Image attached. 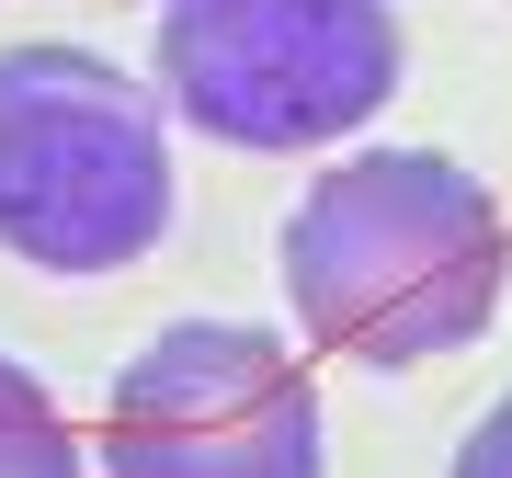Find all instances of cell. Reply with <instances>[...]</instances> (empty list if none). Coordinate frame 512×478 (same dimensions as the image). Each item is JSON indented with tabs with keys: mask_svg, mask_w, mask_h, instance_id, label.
I'll use <instances>...</instances> for the list:
<instances>
[{
	"mask_svg": "<svg viewBox=\"0 0 512 478\" xmlns=\"http://www.w3.org/2000/svg\"><path fill=\"white\" fill-rule=\"evenodd\" d=\"M148 12H160V0H148Z\"/></svg>",
	"mask_w": 512,
	"mask_h": 478,
	"instance_id": "obj_7",
	"label": "cell"
},
{
	"mask_svg": "<svg viewBox=\"0 0 512 478\" xmlns=\"http://www.w3.org/2000/svg\"><path fill=\"white\" fill-rule=\"evenodd\" d=\"M456 478H512V399L478 410V433L456 444Z\"/></svg>",
	"mask_w": 512,
	"mask_h": 478,
	"instance_id": "obj_6",
	"label": "cell"
},
{
	"mask_svg": "<svg viewBox=\"0 0 512 478\" xmlns=\"http://www.w3.org/2000/svg\"><path fill=\"white\" fill-rule=\"evenodd\" d=\"M0 478H80V433H69V410H57L46 376L12 365V353H0Z\"/></svg>",
	"mask_w": 512,
	"mask_h": 478,
	"instance_id": "obj_5",
	"label": "cell"
},
{
	"mask_svg": "<svg viewBox=\"0 0 512 478\" xmlns=\"http://www.w3.org/2000/svg\"><path fill=\"white\" fill-rule=\"evenodd\" d=\"M160 92L217 148H330L399 92L387 0H160Z\"/></svg>",
	"mask_w": 512,
	"mask_h": 478,
	"instance_id": "obj_3",
	"label": "cell"
},
{
	"mask_svg": "<svg viewBox=\"0 0 512 478\" xmlns=\"http://www.w3.org/2000/svg\"><path fill=\"white\" fill-rule=\"evenodd\" d=\"M171 239L160 92L92 46H0V251L35 274H126Z\"/></svg>",
	"mask_w": 512,
	"mask_h": 478,
	"instance_id": "obj_2",
	"label": "cell"
},
{
	"mask_svg": "<svg viewBox=\"0 0 512 478\" xmlns=\"http://www.w3.org/2000/svg\"><path fill=\"white\" fill-rule=\"evenodd\" d=\"M103 478H319V387L251 319H171L103 399Z\"/></svg>",
	"mask_w": 512,
	"mask_h": 478,
	"instance_id": "obj_4",
	"label": "cell"
},
{
	"mask_svg": "<svg viewBox=\"0 0 512 478\" xmlns=\"http://www.w3.org/2000/svg\"><path fill=\"white\" fill-rule=\"evenodd\" d=\"M501 274H512L501 194L444 148H353L285 217V296L308 342L353 365L467 353L501 308Z\"/></svg>",
	"mask_w": 512,
	"mask_h": 478,
	"instance_id": "obj_1",
	"label": "cell"
}]
</instances>
